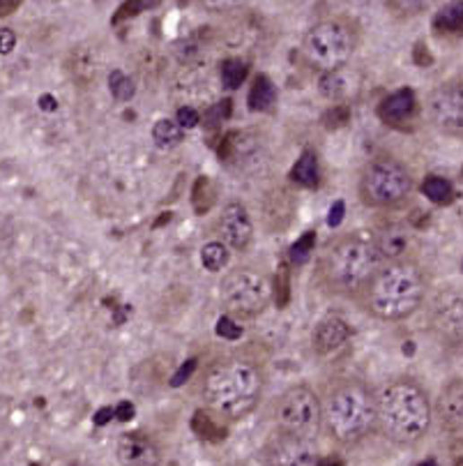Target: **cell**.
<instances>
[{"label":"cell","instance_id":"cell-6","mask_svg":"<svg viewBox=\"0 0 463 466\" xmlns=\"http://www.w3.org/2000/svg\"><path fill=\"white\" fill-rule=\"evenodd\" d=\"M363 28L351 16H330L304 32L302 54L320 72L344 70L355 56Z\"/></svg>","mask_w":463,"mask_h":466},{"label":"cell","instance_id":"cell-5","mask_svg":"<svg viewBox=\"0 0 463 466\" xmlns=\"http://www.w3.org/2000/svg\"><path fill=\"white\" fill-rule=\"evenodd\" d=\"M323 402L325 432L341 445H355L376 429V395L360 379L335 381Z\"/></svg>","mask_w":463,"mask_h":466},{"label":"cell","instance_id":"cell-3","mask_svg":"<svg viewBox=\"0 0 463 466\" xmlns=\"http://www.w3.org/2000/svg\"><path fill=\"white\" fill-rule=\"evenodd\" d=\"M376 395V427L397 445H417L432 429L433 404L420 381L397 376L385 381Z\"/></svg>","mask_w":463,"mask_h":466},{"label":"cell","instance_id":"cell-50","mask_svg":"<svg viewBox=\"0 0 463 466\" xmlns=\"http://www.w3.org/2000/svg\"><path fill=\"white\" fill-rule=\"evenodd\" d=\"M461 176H463V169H461Z\"/></svg>","mask_w":463,"mask_h":466},{"label":"cell","instance_id":"cell-36","mask_svg":"<svg viewBox=\"0 0 463 466\" xmlns=\"http://www.w3.org/2000/svg\"><path fill=\"white\" fill-rule=\"evenodd\" d=\"M194 432L201 439H219L222 436V427L203 411H197V416H194Z\"/></svg>","mask_w":463,"mask_h":466},{"label":"cell","instance_id":"cell-29","mask_svg":"<svg viewBox=\"0 0 463 466\" xmlns=\"http://www.w3.org/2000/svg\"><path fill=\"white\" fill-rule=\"evenodd\" d=\"M201 263L205 266V270H210V273L224 270L226 263H229V247H226L222 241L205 242L201 250Z\"/></svg>","mask_w":463,"mask_h":466},{"label":"cell","instance_id":"cell-4","mask_svg":"<svg viewBox=\"0 0 463 466\" xmlns=\"http://www.w3.org/2000/svg\"><path fill=\"white\" fill-rule=\"evenodd\" d=\"M380 263L371 233L348 231L323 247L316 266V282L328 295L357 298Z\"/></svg>","mask_w":463,"mask_h":466},{"label":"cell","instance_id":"cell-47","mask_svg":"<svg viewBox=\"0 0 463 466\" xmlns=\"http://www.w3.org/2000/svg\"><path fill=\"white\" fill-rule=\"evenodd\" d=\"M319 466H344V464H341L339 460H332L330 457V460H320Z\"/></svg>","mask_w":463,"mask_h":466},{"label":"cell","instance_id":"cell-46","mask_svg":"<svg viewBox=\"0 0 463 466\" xmlns=\"http://www.w3.org/2000/svg\"><path fill=\"white\" fill-rule=\"evenodd\" d=\"M341 217H344V204H341V201H336L335 206H332V210H330V226H336L341 222Z\"/></svg>","mask_w":463,"mask_h":466},{"label":"cell","instance_id":"cell-7","mask_svg":"<svg viewBox=\"0 0 463 466\" xmlns=\"http://www.w3.org/2000/svg\"><path fill=\"white\" fill-rule=\"evenodd\" d=\"M415 189V178L404 162L376 157L369 162L357 180V197L367 208L394 210L408 204Z\"/></svg>","mask_w":463,"mask_h":466},{"label":"cell","instance_id":"cell-1","mask_svg":"<svg viewBox=\"0 0 463 466\" xmlns=\"http://www.w3.org/2000/svg\"><path fill=\"white\" fill-rule=\"evenodd\" d=\"M266 391L263 365L247 354H231L208 367L201 381V397L205 407L219 418H247Z\"/></svg>","mask_w":463,"mask_h":466},{"label":"cell","instance_id":"cell-35","mask_svg":"<svg viewBox=\"0 0 463 466\" xmlns=\"http://www.w3.org/2000/svg\"><path fill=\"white\" fill-rule=\"evenodd\" d=\"M348 123H351V107L348 104H332L323 113V125L328 129H339Z\"/></svg>","mask_w":463,"mask_h":466},{"label":"cell","instance_id":"cell-26","mask_svg":"<svg viewBox=\"0 0 463 466\" xmlns=\"http://www.w3.org/2000/svg\"><path fill=\"white\" fill-rule=\"evenodd\" d=\"M422 194H424L432 204L448 206L454 201V185L442 176H429L422 182Z\"/></svg>","mask_w":463,"mask_h":466},{"label":"cell","instance_id":"cell-17","mask_svg":"<svg viewBox=\"0 0 463 466\" xmlns=\"http://www.w3.org/2000/svg\"><path fill=\"white\" fill-rule=\"evenodd\" d=\"M116 453L120 466H160L162 462L160 445L141 432H127L120 436Z\"/></svg>","mask_w":463,"mask_h":466},{"label":"cell","instance_id":"cell-9","mask_svg":"<svg viewBox=\"0 0 463 466\" xmlns=\"http://www.w3.org/2000/svg\"><path fill=\"white\" fill-rule=\"evenodd\" d=\"M272 420L277 425V432L316 439L323 429V402L311 388L298 383L275 400Z\"/></svg>","mask_w":463,"mask_h":466},{"label":"cell","instance_id":"cell-40","mask_svg":"<svg viewBox=\"0 0 463 466\" xmlns=\"http://www.w3.org/2000/svg\"><path fill=\"white\" fill-rule=\"evenodd\" d=\"M176 120L185 129H192L201 123V116H198V111L194 107H180L176 113Z\"/></svg>","mask_w":463,"mask_h":466},{"label":"cell","instance_id":"cell-19","mask_svg":"<svg viewBox=\"0 0 463 466\" xmlns=\"http://www.w3.org/2000/svg\"><path fill=\"white\" fill-rule=\"evenodd\" d=\"M298 204H295V197L293 192L284 185L279 188L270 189L263 198V222H266L267 231H284L291 226L293 222V215Z\"/></svg>","mask_w":463,"mask_h":466},{"label":"cell","instance_id":"cell-27","mask_svg":"<svg viewBox=\"0 0 463 466\" xmlns=\"http://www.w3.org/2000/svg\"><path fill=\"white\" fill-rule=\"evenodd\" d=\"M247 75H249V63L242 58H226L219 67V79H222V86L235 91L245 84Z\"/></svg>","mask_w":463,"mask_h":466},{"label":"cell","instance_id":"cell-45","mask_svg":"<svg viewBox=\"0 0 463 466\" xmlns=\"http://www.w3.org/2000/svg\"><path fill=\"white\" fill-rule=\"evenodd\" d=\"M120 420H129L134 416V407L129 402H123V404H118V409L113 411Z\"/></svg>","mask_w":463,"mask_h":466},{"label":"cell","instance_id":"cell-39","mask_svg":"<svg viewBox=\"0 0 463 466\" xmlns=\"http://www.w3.org/2000/svg\"><path fill=\"white\" fill-rule=\"evenodd\" d=\"M217 332H219V338L231 339V342H233V339H238L240 335H242V328H240L238 323H235L233 316L226 314V316H222V319H219Z\"/></svg>","mask_w":463,"mask_h":466},{"label":"cell","instance_id":"cell-20","mask_svg":"<svg viewBox=\"0 0 463 466\" xmlns=\"http://www.w3.org/2000/svg\"><path fill=\"white\" fill-rule=\"evenodd\" d=\"M101 58H100V48H95L92 44H79L67 54L65 60V70L70 75V79L74 81L76 86L88 88L97 81L100 75Z\"/></svg>","mask_w":463,"mask_h":466},{"label":"cell","instance_id":"cell-16","mask_svg":"<svg viewBox=\"0 0 463 466\" xmlns=\"http://www.w3.org/2000/svg\"><path fill=\"white\" fill-rule=\"evenodd\" d=\"M417 111H420V104H417L415 92L410 88H399V91L389 92L388 97L380 100L379 109H376L380 123L394 129H406L410 123H415Z\"/></svg>","mask_w":463,"mask_h":466},{"label":"cell","instance_id":"cell-24","mask_svg":"<svg viewBox=\"0 0 463 466\" xmlns=\"http://www.w3.org/2000/svg\"><path fill=\"white\" fill-rule=\"evenodd\" d=\"M247 104H249L251 111H258V113L272 111L275 104H277V86H275V81L266 75L256 76V79L251 81Z\"/></svg>","mask_w":463,"mask_h":466},{"label":"cell","instance_id":"cell-15","mask_svg":"<svg viewBox=\"0 0 463 466\" xmlns=\"http://www.w3.org/2000/svg\"><path fill=\"white\" fill-rule=\"evenodd\" d=\"M371 236L383 263L415 259L413 257L417 247L415 231L410 229L406 222H388V224L379 226V229L373 231Z\"/></svg>","mask_w":463,"mask_h":466},{"label":"cell","instance_id":"cell-13","mask_svg":"<svg viewBox=\"0 0 463 466\" xmlns=\"http://www.w3.org/2000/svg\"><path fill=\"white\" fill-rule=\"evenodd\" d=\"M219 157L231 166H238L240 171H258L266 162V144L261 136L249 129L229 132L219 145Z\"/></svg>","mask_w":463,"mask_h":466},{"label":"cell","instance_id":"cell-31","mask_svg":"<svg viewBox=\"0 0 463 466\" xmlns=\"http://www.w3.org/2000/svg\"><path fill=\"white\" fill-rule=\"evenodd\" d=\"M162 3H164V0H125L123 5L118 7L116 14H113L111 23L113 26H118V23L129 22V19H134V16H139L144 14V12L160 7Z\"/></svg>","mask_w":463,"mask_h":466},{"label":"cell","instance_id":"cell-42","mask_svg":"<svg viewBox=\"0 0 463 466\" xmlns=\"http://www.w3.org/2000/svg\"><path fill=\"white\" fill-rule=\"evenodd\" d=\"M194 370H197V360H187V365H182L180 372L173 376V386H182V383H185V379H189V376H192Z\"/></svg>","mask_w":463,"mask_h":466},{"label":"cell","instance_id":"cell-21","mask_svg":"<svg viewBox=\"0 0 463 466\" xmlns=\"http://www.w3.org/2000/svg\"><path fill=\"white\" fill-rule=\"evenodd\" d=\"M442 429L448 432H463V381L454 379L441 391V400L436 407Z\"/></svg>","mask_w":463,"mask_h":466},{"label":"cell","instance_id":"cell-25","mask_svg":"<svg viewBox=\"0 0 463 466\" xmlns=\"http://www.w3.org/2000/svg\"><path fill=\"white\" fill-rule=\"evenodd\" d=\"M153 139L160 148H176V145H180L182 139H185V127H182L178 120L162 119L154 123Z\"/></svg>","mask_w":463,"mask_h":466},{"label":"cell","instance_id":"cell-43","mask_svg":"<svg viewBox=\"0 0 463 466\" xmlns=\"http://www.w3.org/2000/svg\"><path fill=\"white\" fill-rule=\"evenodd\" d=\"M23 0H0V16H10L14 14L19 7H22Z\"/></svg>","mask_w":463,"mask_h":466},{"label":"cell","instance_id":"cell-14","mask_svg":"<svg viewBox=\"0 0 463 466\" xmlns=\"http://www.w3.org/2000/svg\"><path fill=\"white\" fill-rule=\"evenodd\" d=\"M219 238L229 247L231 252H247L254 241V222H251L249 210L245 208L242 201H229L222 208V215L217 220Z\"/></svg>","mask_w":463,"mask_h":466},{"label":"cell","instance_id":"cell-32","mask_svg":"<svg viewBox=\"0 0 463 466\" xmlns=\"http://www.w3.org/2000/svg\"><path fill=\"white\" fill-rule=\"evenodd\" d=\"M109 91H111V95L116 97L118 102H129L134 92H136V86H134V81L123 70H113L109 75Z\"/></svg>","mask_w":463,"mask_h":466},{"label":"cell","instance_id":"cell-41","mask_svg":"<svg viewBox=\"0 0 463 466\" xmlns=\"http://www.w3.org/2000/svg\"><path fill=\"white\" fill-rule=\"evenodd\" d=\"M16 44V35L10 31V28H3L0 31V54H10L12 48Z\"/></svg>","mask_w":463,"mask_h":466},{"label":"cell","instance_id":"cell-48","mask_svg":"<svg viewBox=\"0 0 463 466\" xmlns=\"http://www.w3.org/2000/svg\"><path fill=\"white\" fill-rule=\"evenodd\" d=\"M417 466H438V462L436 460H426V462H422V464H417Z\"/></svg>","mask_w":463,"mask_h":466},{"label":"cell","instance_id":"cell-30","mask_svg":"<svg viewBox=\"0 0 463 466\" xmlns=\"http://www.w3.org/2000/svg\"><path fill=\"white\" fill-rule=\"evenodd\" d=\"M314 247L316 233L314 231H304L302 236L288 247V263H291V266H304V263L311 259V254H314Z\"/></svg>","mask_w":463,"mask_h":466},{"label":"cell","instance_id":"cell-18","mask_svg":"<svg viewBox=\"0 0 463 466\" xmlns=\"http://www.w3.org/2000/svg\"><path fill=\"white\" fill-rule=\"evenodd\" d=\"M353 338V330L348 326V321L344 316L330 314L320 319L319 323L314 326V332H311V347L319 356H330L335 354L336 348H341L348 339Z\"/></svg>","mask_w":463,"mask_h":466},{"label":"cell","instance_id":"cell-23","mask_svg":"<svg viewBox=\"0 0 463 466\" xmlns=\"http://www.w3.org/2000/svg\"><path fill=\"white\" fill-rule=\"evenodd\" d=\"M291 182L300 185L304 189H316L320 185V160L316 155V151L307 148L302 151V155L298 157V162L293 164L291 173H288Z\"/></svg>","mask_w":463,"mask_h":466},{"label":"cell","instance_id":"cell-38","mask_svg":"<svg viewBox=\"0 0 463 466\" xmlns=\"http://www.w3.org/2000/svg\"><path fill=\"white\" fill-rule=\"evenodd\" d=\"M198 3L213 14H229L245 5V0H198Z\"/></svg>","mask_w":463,"mask_h":466},{"label":"cell","instance_id":"cell-2","mask_svg":"<svg viewBox=\"0 0 463 466\" xmlns=\"http://www.w3.org/2000/svg\"><path fill=\"white\" fill-rule=\"evenodd\" d=\"M426 286V273L415 259L380 263L355 301L373 319L404 321L422 307Z\"/></svg>","mask_w":463,"mask_h":466},{"label":"cell","instance_id":"cell-12","mask_svg":"<svg viewBox=\"0 0 463 466\" xmlns=\"http://www.w3.org/2000/svg\"><path fill=\"white\" fill-rule=\"evenodd\" d=\"M266 466H319L320 455L316 439L277 432L261 451Z\"/></svg>","mask_w":463,"mask_h":466},{"label":"cell","instance_id":"cell-8","mask_svg":"<svg viewBox=\"0 0 463 466\" xmlns=\"http://www.w3.org/2000/svg\"><path fill=\"white\" fill-rule=\"evenodd\" d=\"M275 286L270 277L256 266H235L219 285V301L226 314L238 321H249L261 316L270 305Z\"/></svg>","mask_w":463,"mask_h":466},{"label":"cell","instance_id":"cell-44","mask_svg":"<svg viewBox=\"0 0 463 466\" xmlns=\"http://www.w3.org/2000/svg\"><path fill=\"white\" fill-rule=\"evenodd\" d=\"M432 54H429V51H426L424 48V44H417L415 47V63L420 65V67H426V65H432Z\"/></svg>","mask_w":463,"mask_h":466},{"label":"cell","instance_id":"cell-11","mask_svg":"<svg viewBox=\"0 0 463 466\" xmlns=\"http://www.w3.org/2000/svg\"><path fill=\"white\" fill-rule=\"evenodd\" d=\"M426 120L442 136L463 141V76L442 81L429 92Z\"/></svg>","mask_w":463,"mask_h":466},{"label":"cell","instance_id":"cell-51","mask_svg":"<svg viewBox=\"0 0 463 466\" xmlns=\"http://www.w3.org/2000/svg\"><path fill=\"white\" fill-rule=\"evenodd\" d=\"M461 266H463V263H461Z\"/></svg>","mask_w":463,"mask_h":466},{"label":"cell","instance_id":"cell-34","mask_svg":"<svg viewBox=\"0 0 463 466\" xmlns=\"http://www.w3.org/2000/svg\"><path fill=\"white\" fill-rule=\"evenodd\" d=\"M277 270L279 273L277 282H275V301H277L279 307H286L288 301H291V270H288L286 261Z\"/></svg>","mask_w":463,"mask_h":466},{"label":"cell","instance_id":"cell-49","mask_svg":"<svg viewBox=\"0 0 463 466\" xmlns=\"http://www.w3.org/2000/svg\"><path fill=\"white\" fill-rule=\"evenodd\" d=\"M169 466H178V464H169Z\"/></svg>","mask_w":463,"mask_h":466},{"label":"cell","instance_id":"cell-22","mask_svg":"<svg viewBox=\"0 0 463 466\" xmlns=\"http://www.w3.org/2000/svg\"><path fill=\"white\" fill-rule=\"evenodd\" d=\"M432 26L441 38H463V0H448L436 12Z\"/></svg>","mask_w":463,"mask_h":466},{"label":"cell","instance_id":"cell-10","mask_svg":"<svg viewBox=\"0 0 463 466\" xmlns=\"http://www.w3.org/2000/svg\"><path fill=\"white\" fill-rule=\"evenodd\" d=\"M426 326L445 347H463V289L442 286L426 303Z\"/></svg>","mask_w":463,"mask_h":466},{"label":"cell","instance_id":"cell-28","mask_svg":"<svg viewBox=\"0 0 463 466\" xmlns=\"http://www.w3.org/2000/svg\"><path fill=\"white\" fill-rule=\"evenodd\" d=\"M438 0H385V7L397 19H415L432 10Z\"/></svg>","mask_w":463,"mask_h":466},{"label":"cell","instance_id":"cell-33","mask_svg":"<svg viewBox=\"0 0 463 466\" xmlns=\"http://www.w3.org/2000/svg\"><path fill=\"white\" fill-rule=\"evenodd\" d=\"M194 210H197L198 215L208 213L210 208H213V201H214V189H213V182H210V178L201 176L197 180V185H194Z\"/></svg>","mask_w":463,"mask_h":466},{"label":"cell","instance_id":"cell-37","mask_svg":"<svg viewBox=\"0 0 463 466\" xmlns=\"http://www.w3.org/2000/svg\"><path fill=\"white\" fill-rule=\"evenodd\" d=\"M229 116H231V100H224V102L213 104L208 111L203 113V125H205V127H217V125L224 123Z\"/></svg>","mask_w":463,"mask_h":466}]
</instances>
